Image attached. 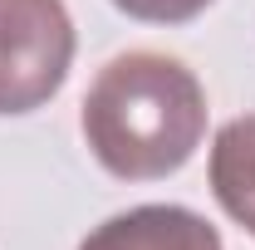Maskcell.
Instances as JSON below:
<instances>
[{"label":"cell","mask_w":255,"mask_h":250,"mask_svg":"<svg viewBox=\"0 0 255 250\" xmlns=\"http://www.w3.org/2000/svg\"><path fill=\"white\" fill-rule=\"evenodd\" d=\"M84 142L118 182H157L206 137V89L182 59L132 49L98 69L84 94Z\"/></svg>","instance_id":"6da1fadb"},{"label":"cell","mask_w":255,"mask_h":250,"mask_svg":"<svg viewBox=\"0 0 255 250\" xmlns=\"http://www.w3.org/2000/svg\"><path fill=\"white\" fill-rule=\"evenodd\" d=\"M74 20L64 0H0V113H34L64 89Z\"/></svg>","instance_id":"7a4b0ae2"},{"label":"cell","mask_w":255,"mask_h":250,"mask_svg":"<svg viewBox=\"0 0 255 250\" xmlns=\"http://www.w3.org/2000/svg\"><path fill=\"white\" fill-rule=\"evenodd\" d=\"M79 250H226L221 231L206 216H196L191 206H167V201H147L118 211L103 226H94Z\"/></svg>","instance_id":"3957f363"},{"label":"cell","mask_w":255,"mask_h":250,"mask_svg":"<svg viewBox=\"0 0 255 250\" xmlns=\"http://www.w3.org/2000/svg\"><path fill=\"white\" fill-rule=\"evenodd\" d=\"M211 191L221 211L255 236V113L231 118L211 142Z\"/></svg>","instance_id":"277c9868"},{"label":"cell","mask_w":255,"mask_h":250,"mask_svg":"<svg viewBox=\"0 0 255 250\" xmlns=\"http://www.w3.org/2000/svg\"><path fill=\"white\" fill-rule=\"evenodd\" d=\"M113 5L132 20H142V25H187L211 0H113Z\"/></svg>","instance_id":"5b68a950"}]
</instances>
